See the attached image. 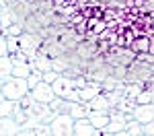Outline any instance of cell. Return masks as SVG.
Returning <instances> with one entry per match:
<instances>
[{
  "label": "cell",
  "instance_id": "cell-1",
  "mask_svg": "<svg viewBox=\"0 0 154 136\" xmlns=\"http://www.w3.org/2000/svg\"><path fill=\"white\" fill-rule=\"evenodd\" d=\"M29 83L23 76H8L4 83H2V95L6 99L12 101H21L25 95H29Z\"/></svg>",
  "mask_w": 154,
  "mask_h": 136
},
{
  "label": "cell",
  "instance_id": "cell-2",
  "mask_svg": "<svg viewBox=\"0 0 154 136\" xmlns=\"http://www.w3.org/2000/svg\"><path fill=\"white\" fill-rule=\"evenodd\" d=\"M54 91L58 97L70 99V101H78V89L74 87V78L72 76H66V74H60L58 78L51 83Z\"/></svg>",
  "mask_w": 154,
  "mask_h": 136
},
{
  "label": "cell",
  "instance_id": "cell-3",
  "mask_svg": "<svg viewBox=\"0 0 154 136\" xmlns=\"http://www.w3.org/2000/svg\"><path fill=\"white\" fill-rule=\"evenodd\" d=\"M74 118L70 113L62 111V113H56L51 120H49V126H51V132L54 136H64V134H74Z\"/></svg>",
  "mask_w": 154,
  "mask_h": 136
},
{
  "label": "cell",
  "instance_id": "cell-4",
  "mask_svg": "<svg viewBox=\"0 0 154 136\" xmlns=\"http://www.w3.org/2000/svg\"><path fill=\"white\" fill-rule=\"evenodd\" d=\"M19 39H21V52L27 54L29 58H33L37 52H39V46H41V41H43L37 33H29V31H25Z\"/></svg>",
  "mask_w": 154,
  "mask_h": 136
},
{
  "label": "cell",
  "instance_id": "cell-5",
  "mask_svg": "<svg viewBox=\"0 0 154 136\" xmlns=\"http://www.w3.org/2000/svg\"><path fill=\"white\" fill-rule=\"evenodd\" d=\"M29 95L35 99V101H39V103H49L51 99L56 97V91H54L51 83H48V81H41L39 85H35L31 91H29Z\"/></svg>",
  "mask_w": 154,
  "mask_h": 136
},
{
  "label": "cell",
  "instance_id": "cell-6",
  "mask_svg": "<svg viewBox=\"0 0 154 136\" xmlns=\"http://www.w3.org/2000/svg\"><path fill=\"white\" fill-rule=\"evenodd\" d=\"M131 118L142 124L154 122V103H138L131 111Z\"/></svg>",
  "mask_w": 154,
  "mask_h": 136
},
{
  "label": "cell",
  "instance_id": "cell-7",
  "mask_svg": "<svg viewBox=\"0 0 154 136\" xmlns=\"http://www.w3.org/2000/svg\"><path fill=\"white\" fill-rule=\"evenodd\" d=\"M101 91H103V85H101V83H97V81H88L82 89H78V101L88 103V101H91L93 97H97Z\"/></svg>",
  "mask_w": 154,
  "mask_h": 136
},
{
  "label": "cell",
  "instance_id": "cell-8",
  "mask_svg": "<svg viewBox=\"0 0 154 136\" xmlns=\"http://www.w3.org/2000/svg\"><path fill=\"white\" fill-rule=\"evenodd\" d=\"M101 134V130L95 128L88 118H80L74 122V136H97Z\"/></svg>",
  "mask_w": 154,
  "mask_h": 136
},
{
  "label": "cell",
  "instance_id": "cell-9",
  "mask_svg": "<svg viewBox=\"0 0 154 136\" xmlns=\"http://www.w3.org/2000/svg\"><path fill=\"white\" fill-rule=\"evenodd\" d=\"M91 105L88 103H82V101H70L68 99V107H66V113H70L74 120H80V118H88L91 113Z\"/></svg>",
  "mask_w": 154,
  "mask_h": 136
},
{
  "label": "cell",
  "instance_id": "cell-10",
  "mask_svg": "<svg viewBox=\"0 0 154 136\" xmlns=\"http://www.w3.org/2000/svg\"><path fill=\"white\" fill-rule=\"evenodd\" d=\"M88 120H91V124L95 128H99L103 132V128L111 122V109H93L88 113Z\"/></svg>",
  "mask_w": 154,
  "mask_h": 136
},
{
  "label": "cell",
  "instance_id": "cell-11",
  "mask_svg": "<svg viewBox=\"0 0 154 136\" xmlns=\"http://www.w3.org/2000/svg\"><path fill=\"white\" fill-rule=\"evenodd\" d=\"M51 60H54V58H49V56H45V54L37 52L33 58H29L31 70H35V72H48V70H51Z\"/></svg>",
  "mask_w": 154,
  "mask_h": 136
},
{
  "label": "cell",
  "instance_id": "cell-12",
  "mask_svg": "<svg viewBox=\"0 0 154 136\" xmlns=\"http://www.w3.org/2000/svg\"><path fill=\"white\" fill-rule=\"evenodd\" d=\"M0 134H21V124L12 115L0 118Z\"/></svg>",
  "mask_w": 154,
  "mask_h": 136
},
{
  "label": "cell",
  "instance_id": "cell-13",
  "mask_svg": "<svg viewBox=\"0 0 154 136\" xmlns=\"http://www.w3.org/2000/svg\"><path fill=\"white\" fill-rule=\"evenodd\" d=\"M88 105H91V109H113L111 103H109V99H107V95H105V91H101L97 97L91 99Z\"/></svg>",
  "mask_w": 154,
  "mask_h": 136
},
{
  "label": "cell",
  "instance_id": "cell-14",
  "mask_svg": "<svg viewBox=\"0 0 154 136\" xmlns=\"http://www.w3.org/2000/svg\"><path fill=\"white\" fill-rule=\"evenodd\" d=\"M8 76H12V58L2 56L0 58V83H4Z\"/></svg>",
  "mask_w": 154,
  "mask_h": 136
},
{
  "label": "cell",
  "instance_id": "cell-15",
  "mask_svg": "<svg viewBox=\"0 0 154 136\" xmlns=\"http://www.w3.org/2000/svg\"><path fill=\"white\" fill-rule=\"evenodd\" d=\"M144 89H146V85H144V83H125V87H123V95H125V97L136 99L144 91Z\"/></svg>",
  "mask_w": 154,
  "mask_h": 136
},
{
  "label": "cell",
  "instance_id": "cell-16",
  "mask_svg": "<svg viewBox=\"0 0 154 136\" xmlns=\"http://www.w3.org/2000/svg\"><path fill=\"white\" fill-rule=\"evenodd\" d=\"M17 103L19 101H12V99H2L0 101V118H8V115H12L14 113V109H17Z\"/></svg>",
  "mask_w": 154,
  "mask_h": 136
},
{
  "label": "cell",
  "instance_id": "cell-17",
  "mask_svg": "<svg viewBox=\"0 0 154 136\" xmlns=\"http://www.w3.org/2000/svg\"><path fill=\"white\" fill-rule=\"evenodd\" d=\"M144 132V124L138 122V120H128V124H125V134L128 136H140Z\"/></svg>",
  "mask_w": 154,
  "mask_h": 136
},
{
  "label": "cell",
  "instance_id": "cell-18",
  "mask_svg": "<svg viewBox=\"0 0 154 136\" xmlns=\"http://www.w3.org/2000/svg\"><path fill=\"white\" fill-rule=\"evenodd\" d=\"M136 105H138V103H136V99L125 97V95H123V99H121V101H119L117 105H115V109H117V111H121V113H131Z\"/></svg>",
  "mask_w": 154,
  "mask_h": 136
},
{
  "label": "cell",
  "instance_id": "cell-19",
  "mask_svg": "<svg viewBox=\"0 0 154 136\" xmlns=\"http://www.w3.org/2000/svg\"><path fill=\"white\" fill-rule=\"evenodd\" d=\"M2 33H4V37H19V35H23V33H25V27L21 23H12L11 27H6Z\"/></svg>",
  "mask_w": 154,
  "mask_h": 136
},
{
  "label": "cell",
  "instance_id": "cell-20",
  "mask_svg": "<svg viewBox=\"0 0 154 136\" xmlns=\"http://www.w3.org/2000/svg\"><path fill=\"white\" fill-rule=\"evenodd\" d=\"M21 37V35H19ZM19 37H6V43H8V56L12 54H17V52H21V39Z\"/></svg>",
  "mask_w": 154,
  "mask_h": 136
},
{
  "label": "cell",
  "instance_id": "cell-21",
  "mask_svg": "<svg viewBox=\"0 0 154 136\" xmlns=\"http://www.w3.org/2000/svg\"><path fill=\"white\" fill-rule=\"evenodd\" d=\"M152 99H154V93L150 89H144L142 93L136 97V103H152Z\"/></svg>",
  "mask_w": 154,
  "mask_h": 136
},
{
  "label": "cell",
  "instance_id": "cell-22",
  "mask_svg": "<svg viewBox=\"0 0 154 136\" xmlns=\"http://www.w3.org/2000/svg\"><path fill=\"white\" fill-rule=\"evenodd\" d=\"M41 81H43V72H35V70H33V72H31L29 76H27V83H29V89H33L35 85H39Z\"/></svg>",
  "mask_w": 154,
  "mask_h": 136
},
{
  "label": "cell",
  "instance_id": "cell-23",
  "mask_svg": "<svg viewBox=\"0 0 154 136\" xmlns=\"http://www.w3.org/2000/svg\"><path fill=\"white\" fill-rule=\"evenodd\" d=\"M58 76H60V72L51 68V70H48V72H43V81H48V83H54Z\"/></svg>",
  "mask_w": 154,
  "mask_h": 136
},
{
  "label": "cell",
  "instance_id": "cell-24",
  "mask_svg": "<svg viewBox=\"0 0 154 136\" xmlns=\"http://www.w3.org/2000/svg\"><path fill=\"white\" fill-rule=\"evenodd\" d=\"M2 56H8V43H6V37H0V58Z\"/></svg>",
  "mask_w": 154,
  "mask_h": 136
},
{
  "label": "cell",
  "instance_id": "cell-25",
  "mask_svg": "<svg viewBox=\"0 0 154 136\" xmlns=\"http://www.w3.org/2000/svg\"><path fill=\"white\" fill-rule=\"evenodd\" d=\"M142 134H146V136H154V122L144 124V132H142Z\"/></svg>",
  "mask_w": 154,
  "mask_h": 136
}]
</instances>
